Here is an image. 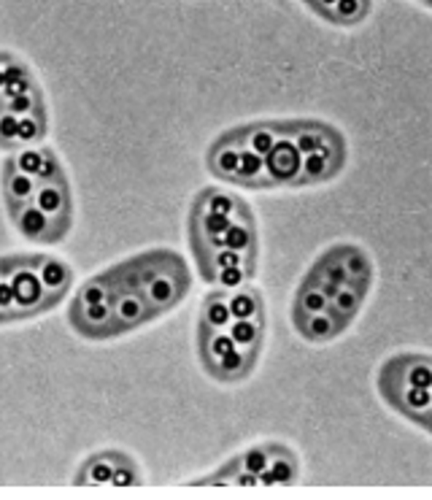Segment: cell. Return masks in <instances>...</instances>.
<instances>
[{"label": "cell", "instance_id": "obj_7", "mask_svg": "<svg viewBox=\"0 0 432 500\" xmlns=\"http://www.w3.org/2000/svg\"><path fill=\"white\" fill-rule=\"evenodd\" d=\"M73 285V268L49 255L0 257V325L55 308Z\"/></svg>", "mask_w": 432, "mask_h": 500}, {"label": "cell", "instance_id": "obj_2", "mask_svg": "<svg viewBox=\"0 0 432 500\" xmlns=\"http://www.w3.org/2000/svg\"><path fill=\"white\" fill-rule=\"evenodd\" d=\"M192 289V271L173 249H146L78 286L68 306L73 333L89 341L119 339L173 311Z\"/></svg>", "mask_w": 432, "mask_h": 500}, {"label": "cell", "instance_id": "obj_4", "mask_svg": "<svg viewBox=\"0 0 432 500\" xmlns=\"http://www.w3.org/2000/svg\"><path fill=\"white\" fill-rule=\"evenodd\" d=\"M373 285L370 255L357 244L327 249L297 286L292 322L311 344H327L346 333Z\"/></svg>", "mask_w": 432, "mask_h": 500}, {"label": "cell", "instance_id": "obj_9", "mask_svg": "<svg viewBox=\"0 0 432 500\" xmlns=\"http://www.w3.org/2000/svg\"><path fill=\"white\" fill-rule=\"evenodd\" d=\"M300 463L297 454L284 443H257L238 454H232L224 465H219L206 479L192 484L198 487H273L289 484L297 479Z\"/></svg>", "mask_w": 432, "mask_h": 500}, {"label": "cell", "instance_id": "obj_11", "mask_svg": "<svg viewBox=\"0 0 432 500\" xmlns=\"http://www.w3.org/2000/svg\"><path fill=\"white\" fill-rule=\"evenodd\" d=\"M73 484L78 487H103V484H114V487H139L144 484V474L139 468V463L119 449H103L89 454L78 471Z\"/></svg>", "mask_w": 432, "mask_h": 500}, {"label": "cell", "instance_id": "obj_5", "mask_svg": "<svg viewBox=\"0 0 432 500\" xmlns=\"http://www.w3.org/2000/svg\"><path fill=\"white\" fill-rule=\"evenodd\" d=\"M3 203L14 227L41 244H60L73 227L71 182L55 149L8 151L0 173Z\"/></svg>", "mask_w": 432, "mask_h": 500}, {"label": "cell", "instance_id": "obj_10", "mask_svg": "<svg viewBox=\"0 0 432 500\" xmlns=\"http://www.w3.org/2000/svg\"><path fill=\"white\" fill-rule=\"evenodd\" d=\"M378 390L395 411L432 432V358L397 355L386 359L378 373Z\"/></svg>", "mask_w": 432, "mask_h": 500}, {"label": "cell", "instance_id": "obj_12", "mask_svg": "<svg viewBox=\"0 0 432 500\" xmlns=\"http://www.w3.org/2000/svg\"><path fill=\"white\" fill-rule=\"evenodd\" d=\"M303 3L333 25H360L373 8L370 0H303Z\"/></svg>", "mask_w": 432, "mask_h": 500}, {"label": "cell", "instance_id": "obj_1", "mask_svg": "<svg viewBox=\"0 0 432 500\" xmlns=\"http://www.w3.org/2000/svg\"><path fill=\"white\" fill-rule=\"evenodd\" d=\"M349 157L338 128L319 120L249 122L216 136L206 165L224 184L271 190L308 187L335 179Z\"/></svg>", "mask_w": 432, "mask_h": 500}, {"label": "cell", "instance_id": "obj_8", "mask_svg": "<svg viewBox=\"0 0 432 500\" xmlns=\"http://www.w3.org/2000/svg\"><path fill=\"white\" fill-rule=\"evenodd\" d=\"M49 111L44 92L25 60L0 52V149H30L46 139Z\"/></svg>", "mask_w": 432, "mask_h": 500}, {"label": "cell", "instance_id": "obj_3", "mask_svg": "<svg viewBox=\"0 0 432 500\" xmlns=\"http://www.w3.org/2000/svg\"><path fill=\"white\" fill-rule=\"evenodd\" d=\"M190 249L206 285L235 289L257 271V224L249 203L227 190L203 187L190 206Z\"/></svg>", "mask_w": 432, "mask_h": 500}, {"label": "cell", "instance_id": "obj_6", "mask_svg": "<svg viewBox=\"0 0 432 500\" xmlns=\"http://www.w3.org/2000/svg\"><path fill=\"white\" fill-rule=\"evenodd\" d=\"M265 306L252 285L219 289L203 297L198 314V359L203 370L221 381H243L262 352Z\"/></svg>", "mask_w": 432, "mask_h": 500}]
</instances>
